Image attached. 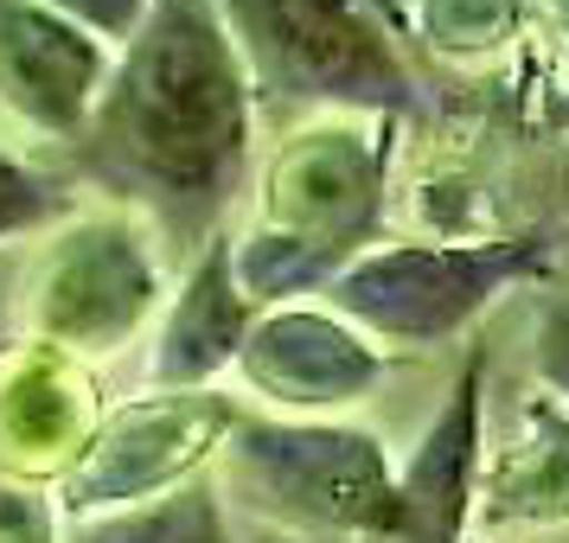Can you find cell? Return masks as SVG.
Here are the masks:
<instances>
[{"label": "cell", "instance_id": "1", "mask_svg": "<svg viewBox=\"0 0 569 543\" xmlns=\"http://www.w3.org/2000/svg\"><path fill=\"white\" fill-rule=\"evenodd\" d=\"M257 90L218 0H154L109 64L83 134L64 148V180L103 192L160 243V262L199 257L224 237V211L250 180Z\"/></svg>", "mask_w": 569, "mask_h": 543}, {"label": "cell", "instance_id": "2", "mask_svg": "<svg viewBox=\"0 0 569 543\" xmlns=\"http://www.w3.org/2000/svg\"><path fill=\"white\" fill-rule=\"evenodd\" d=\"M390 154V115H313L276 148L262 173L257 224L250 237H231L237 282L257 308L327 288L371 250L385 224Z\"/></svg>", "mask_w": 569, "mask_h": 543}, {"label": "cell", "instance_id": "3", "mask_svg": "<svg viewBox=\"0 0 569 543\" xmlns=\"http://www.w3.org/2000/svg\"><path fill=\"white\" fill-rule=\"evenodd\" d=\"M257 109L301 115H390L422 109L403 39L371 0H218Z\"/></svg>", "mask_w": 569, "mask_h": 543}, {"label": "cell", "instance_id": "4", "mask_svg": "<svg viewBox=\"0 0 569 543\" xmlns=\"http://www.w3.org/2000/svg\"><path fill=\"white\" fill-rule=\"evenodd\" d=\"M218 492L243 499L257 517L352 543L390 492V454L371 429L301 422V415H237L218 448Z\"/></svg>", "mask_w": 569, "mask_h": 543}, {"label": "cell", "instance_id": "5", "mask_svg": "<svg viewBox=\"0 0 569 543\" xmlns=\"http://www.w3.org/2000/svg\"><path fill=\"white\" fill-rule=\"evenodd\" d=\"M550 269V237L518 231L487 243H390L365 250L327 282V308L371 345H448L518 282Z\"/></svg>", "mask_w": 569, "mask_h": 543}, {"label": "cell", "instance_id": "6", "mask_svg": "<svg viewBox=\"0 0 569 543\" xmlns=\"http://www.w3.org/2000/svg\"><path fill=\"white\" fill-rule=\"evenodd\" d=\"M160 313V262L129 211H90L58 224L27 282V333L64 359L129 345Z\"/></svg>", "mask_w": 569, "mask_h": 543}, {"label": "cell", "instance_id": "7", "mask_svg": "<svg viewBox=\"0 0 569 543\" xmlns=\"http://www.w3.org/2000/svg\"><path fill=\"white\" fill-rule=\"evenodd\" d=\"M237 403L224 390H160V396H134L122 410H109L97 422V435L83 448L58 512L64 517H97V512H122L141 505L154 492H173L186 480H199V461H211L224 435L237 429Z\"/></svg>", "mask_w": 569, "mask_h": 543}, {"label": "cell", "instance_id": "8", "mask_svg": "<svg viewBox=\"0 0 569 543\" xmlns=\"http://www.w3.org/2000/svg\"><path fill=\"white\" fill-rule=\"evenodd\" d=\"M480 454H487V352H467L410 461L390 473L378 517L352 543H461L480 505Z\"/></svg>", "mask_w": 569, "mask_h": 543}, {"label": "cell", "instance_id": "9", "mask_svg": "<svg viewBox=\"0 0 569 543\" xmlns=\"http://www.w3.org/2000/svg\"><path fill=\"white\" fill-rule=\"evenodd\" d=\"M231 371L269 410L320 422V415L359 403L385 378V352L359 326H346L333 308H269L257 313Z\"/></svg>", "mask_w": 569, "mask_h": 543}, {"label": "cell", "instance_id": "10", "mask_svg": "<svg viewBox=\"0 0 569 543\" xmlns=\"http://www.w3.org/2000/svg\"><path fill=\"white\" fill-rule=\"evenodd\" d=\"M109 64L116 52L64 13L39 0H0V109L27 134L71 148L103 97Z\"/></svg>", "mask_w": 569, "mask_h": 543}, {"label": "cell", "instance_id": "11", "mask_svg": "<svg viewBox=\"0 0 569 543\" xmlns=\"http://www.w3.org/2000/svg\"><path fill=\"white\" fill-rule=\"evenodd\" d=\"M257 301L237 282V250L231 237H211L199 257L186 262L180 294L160 313L154 352H148V378L154 390H211L237 364L243 339L257 326Z\"/></svg>", "mask_w": 569, "mask_h": 543}, {"label": "cell", "instance_id": "12", "mask_svg": "<svg viewBox=\"0 0 569 543\" xmlns=\"http://www.w3.org/2000/svg\"><path fill=\"white\" fill-rule=\"evenodd\" d=\"M97 390L52 345H27L0 359V473H71L97 435Z\"/></svg>", "mask_w": 569, "mask_h": 543}, {"label": "cell", "instance_id": "13", "mask_svg": "<svg viewBox=\"0 0 569 543\" xmlns=\"http://www.w3.org/2000/svg\"><path fill=\"white\" fill-rule=\"evenodd\" d=\"M492 524H563L569 517V410L550 396L525 403L518 441L480 454V505Z\"/></svg>", "mask_w": 569, "mask_h": 543}, {"label": "cell", "instance_id": "14", "mask_svg": "<svg viewBox=\"0 0 569 543\" xmlns=\"http://www.w3.org/2000/svg\"><path fill=\"white\" fill-rule=\"evenodd\" d=\"M64 543H237V537L218 480L199 473V480L154 492L141 505H122V512L64 517Z\"/></svg>", "mask_w": 569, "mask_h": 543}, {"label": "cell", "instance_id": "15", "mask_svg": "<svg viewBox=\"0 0 569 543\" xmlns=\"http://www.w3.org/2000/svg\"><path fill=\"white\" fill-rule=\"evenodd\" d=\"M78 218V185L64 173H46L32 167L27 154H13L0 141V243L13 237H39V231H58Z\"/></svg>", "mask_w": 569, "mask_h": 543}, {"label": "cell", "instance_id": "16", "mask_svg": "<svg viewBox=\"0 0 569 543\" xmlns=\"http://www.w3.org/2000/svg\"><path fill=\"white\" fill-rule=\"evenodd\" d=\"M410 32L448 58L499 52L518 32V0H422L410 7Z\"/></svg>", "mask_w": 569, "mask_h": 543}, {"label": "cell", "instance_id": "17", "mask_svg": "<svg viewBox=\"0 0 569 543\" xmlns=\"http://www.w3.org/2000/svg\"><path fill=\"white\" fill-rule=\"evenodd\" d=\"M531 378L538 396H550L557 410H569V294H550L531 326Z\"/></svg>", "mask_w": 569, "mask_h": 543}, {"label": "cell", "instance_id": "18", "mask_svg": "<svg viewBox=\"0 0 569 543\" xmlns=\"http://www.w3.org/2000/svg\"><path fill=\"white\" fill-rule=\"evenodd\" d=\"M0 543H64L58 537V505L13 473H0Z\"/></svg>", "mask_w": 569, "mask_h": 543}, {"label": "cell", "instance_id": "19", "mask_svg": "<svg viewBox=\"0 0 569 543\" xmlns=\"http://www.w3.org/2000/svg\"><path fill=\"white\" fill-rule=\"evenodd\" d=\"M39 7L64 13L71 27H83L90 39H103L109 52H122L134 32H141V20H148L154 0H39Z\"/></svg>", "mask_w": 569, "mask_h": 543}, {"label": "cell", "instance_id": "20", "mask_svg": "<svg viewBox=\"0 0 569 543\" xmlns=\"http://www.w3.org/2000/svg\"><path fill=\"white\" fill-rule=\"evenodd\" d=\"M371 7L385 13V27L397 32V39H410V7H403V0H371Z\"/></svg>", "mask_w": 569, "mask_h": 543}, {"label": "cell", "instance_id": "21", "mask_svg": "<svg viewBox=\"0 0 569 543\" xmlns=\"http://www.w3.org/2000/svg\"><path fill=\"white\" fill-rule=\"evenodd\" d=\"M550 13H557V27L569 32V0H550Z\"/></svg>", "mask_w": 569, "mask_h": 543}]
</instances>
